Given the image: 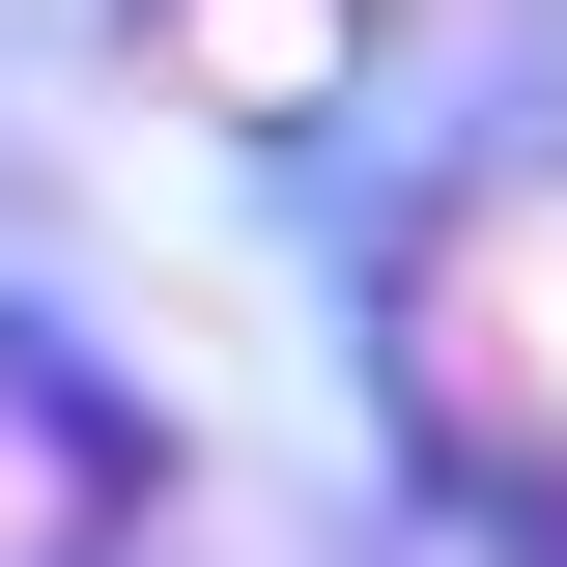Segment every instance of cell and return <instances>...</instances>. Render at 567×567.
Here are the masks:
<instances>
[{
  "instance_id": "cell-1",
  "label": "cell",
  "mask_w": 567,
  "mask_h": 567,
  "mask_svg": "<svg viewBox=\"0 0 567 567\" xmlns=\"http://www.w3.org/2000/svg\"><path fill=\"white\" fill-rule=\"evenodd\" d=\"M312 29H341V0H171V58H199L227 114H312V85H341V58H312Z\"/></svg>"
}]
</instances>
